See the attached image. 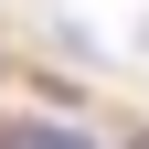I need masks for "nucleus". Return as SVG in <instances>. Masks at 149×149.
<instances>
[{
    "mask_svg": "<svg viewBox=\"0 0 149 149\" xmlns=\"http://www.w3.org/2000/svg\"><path fill=\"white\" fill-rule=\"evenodd\" d=\"M139 53H149V11H139Z\"/></svg>",
    "mask_w": 149,
    "mask_h": 149,
    "instance_id": "1",
    "label": "nucleus"
}]
</instances>
